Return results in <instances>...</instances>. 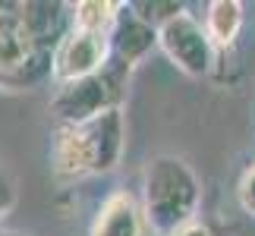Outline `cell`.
<instances>
[{"mask_svg":"<svg viewBox=\"0 0 255 236\" xmlns=\"http://www.w3.org/2000/svg\"><path fill=\"white\" fill-rule=\"evenodd\" d=\"M123 111L111 107L92 120L60 126L51 145V167L57 180H85L111 173L123 154Z\"/></svg>","mask_w":255,"mask_h":236,"instance_id":"cell-1","label":"cell"},{"mask_svg":"<svg viewBox=\"0 0 255 236\" xmlns=\"http://www.w3.org/2000/svg\"><path fill=\"white\" fill-rule=\"evenodd\" d=\"M202 199L199 176L183 157L158 154L145 164L142 173V214L148 233L170 236L173 230L195 221V208Z\"/></svg>","mask_w":255,"mask_h":236,"instance_id":"cell-2","label":"cell"},{"mask_svg":"<svg viewBox=\"0 0 255 236\" xmlns=\"http://www.w3.org/2000/svg\"><path fill=\"white\" fill-rule=\"evenodd\" d=\"M126 76H129V66L107 60V66L101 73L57 85V92L51 98V114L63 126H76L82 120L98 117L101 111L120 107L123 88H126Z\"/></svg>","mask_w":255,"mask_h":236,"instance_id":"cell-3","label":"cell"},{"mask_svg":"<svg viewBox=\"0 0 255 236\" xmlns=\"http://www.w3.org/2000/svg\"><path fill=\"white\" fill-rule=\"evenodd\" d=\"M51 76V54L35 44L19 6H0V85L28 88Z\"/></svg>","mask_w":255,"mask_h":236,"instance_id":"cell-4","label":"cell"},{"mask_svg":"<svg viewBox=\"0 0 255 236\" xmlns=\"http://www.w3.org/2000/svg\"><path fill=\"white\" fill-rule=\"evenodd\" d=\"M158 47L180 73L202 79L214 70V47L192 13H176L158 28Z\"/></svg>","mask_w":255,"mask_h":236,"instance_id":"cell-5","label":"cell"},{"mask_svg":"<svg viewBox=\"0 0 255 236\" xmlns=\"http://www.w3.org/2000/svg\"><path fill=\"white\" fill-rule=\"evenodd\" d=\"M107 60H111V47H107V35L98 32H82V28H70L63 41L54 47L51 54V79L57 85L76 82V79L101 73Z\"/></svg>","mask_w":255,"mask_h":236,"instance_id":"cell-6","label":"cell"},{"mask_svg":"<svg viewBox=\"0 0 255 236\" xmlns=\"http://www.w3.org/2000/svg\"><path fill=\"white\" fill-rule=\"evenodd\" d=\"M107 47H111L114 63H123V66L132 70L151 47H158V32H154L148 22H142V19L123 3V9L117 13L114 25H111V32H107Z\"/></svg>","mask_w":255,"mask_h":236,"instance_id":"cell-7","label":"cell"},{"mask_svg":"<svg viewBox=\"0 0 255 236\" xmlns=\"http://www.w3.org/2000/svg\"><path fill=\"white\" fill-rule=\"evenodd\" d=\"M88 236H148L142 205L129 192H114L107 195L98 208Z\"/></svg>","mask_w":255,"mask_h":236,"instance_id":"cell-8","label":"cell"},{"mask_svg":"<svg viewBox=\"0 0 255 236\" xmlns=\"http://www.w3.org/2000/svg\"><path fill=\"white\" fill-rule=\"evenodd\" d=\"M63 9H66L63 3H19V16H22L28 35L47 54H54V47L73 28L70 13H63Z\"/></svg>","mask_w":255,"mask_h":236,"instance_id":"cell-9","label":"cell"},{"mask_svg":"<svg viewBox=\"0 0 255 236\" xmlns=\"http://www.w3.org/2000/svg\"><path fill=\"white\" fill-rule=\"evenodd\" d=\"M202 28H205L214 51L230 47L243 28V3H237V0H214V3H208Z\"/></svg>","mask_w":255,"mask_h":236,"instance_id":"cell-10","label":"cell"},{"mask_svg":"<svg viewBox=\"0 0 255 236\" xmlns=\"http://www.w3.org/2000/svg\"><path fill=\"white\" fill-rule=\"evenodd\" d=\"M120 9H123V3H107V0H79V3L70 6V19H73V28L107 35Z\"/></svg>","mask_w":255,"mask_h":236,"instance_id":"cell-11","label":"cell"},{"mask_svg":"<svg viewBox=\"0 0 255 236\" xmlns=\"http://www.w3.org/2000/svg\"><path fill=\"white\" fill-rule=\"evenodd\" d=\"M237 199H240V208L255 218V164L243 170L240 183H237Z\"/></svg>","mask_w":255,"mask_h":236,"instance_id":"cell-12","label":"cell"},{"mask_svg":"<svg viewBox=\"0 0 255 236\" xmlns=\"http://www.w3.org/2000/svg\"><path fill=\"white\" fill-rule=\"evenodd\" d=\"M13 205H16V189H13V183H9V176L0 173V218H3Z\"/></svg>","mask_w":255,"mask_h":236,"instance_id":"cell-13","label":"cell"},{"mask_svg":"<svg viewBox=\"0 0 255 236\" xmlns=\"http://www.w3.org/2000/svg\"><path fill=\"white\" fill-rule=\"evenodd\" d=\"M170 236H211V230L205 227V224H199V221H192V224H186V227H180V230H173Z\"/></svg>","mask_w":255,"mask_h":236,"instance_id":"cell-14","label":"cell"},{"mask_svg":"<svg viewBox=\"0 0 255 236\" xmlns=\"http://www.w3.org/2000/svg\"><path fill=\"white\" fill-rule=\"evenodd\" d=\"M0 236H22V233H16V230H6V227H0Z\"/></svg>","mask_w":255,"mask_h":236,"instance_id":"cell-15","label":"cell"}]
</instances>
